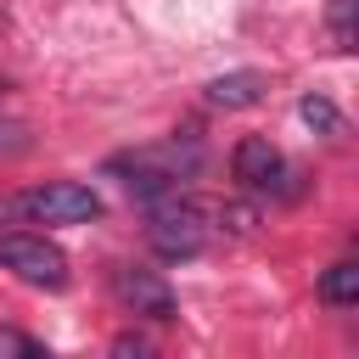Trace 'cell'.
Returning <instances> with one entry per match:
<instances>
[{"instance_id":"obj_1","label":"cell","mask_w":359,"mask_h":359,"mask_svg":"<svg viewBox=\"0 0 359 359\" xmlns=\"http://www.w3.org/2000/svg\"><path fill=\"white\" fill-rule=\"evenodd\" d=\"M219 236V219H213V202H196L185 191H168L157 202H146V241L157 258L168 264H185V258H202Z\"/></svg>"},{"instance_id":"obj_2","label":"cell","mask_w":359,"mask_h":359,"mask_svg":"<svg viewBox=\"0 0 359 359\" xmlns=\"http://www.w3.org/2000/svg\"><path fill=\"white\" fill-rule=\"evenodd\" d=\"M196 168H202V140L196 135H174L163 146H140V151L112 157V174H123L129 196H140V202H157V196L180 191L185 180H196Z\"/></svg>"},{"instance_id":"obj_3","label":"cell","mask_w":359,"mask_h":359,"mask_svg":"<svg viewBox=\"0 0 359 359\" xmlns=\"http://www.w3.org/2000/svg\"><path fill=\"white\" fill-rule=\"evenodd\" d=\"M95 213H101V196L79 180L28 185V191H11L0 202V224H90Z\"/></svg>"},{"instance_id":"obj_4","label":"cell","mask_w":359,"mask_h":359,"mask_svg":"<svg viewBox=\"0 0 359 359\" xmlns=\"http://www.w3.org/2000/svg\"><path fill=\"white\" fill-rule=\"evenodd\" d=\"M230 180H236L241 191H252V196H280V202L297 196V168L280 157V146H275L269 135L236 140V151H230Z\"/></svg>"},{"instance_id":"obj_5","label":"cell","mask_w":359,"mask_h":359,"mask_svg":"<svg viewBox=\"0 0 359 359\" xmlns=\"http://www.w3.org/2000/svg\"><path fill=\"white\" fill-rule=\"evenodd\" d=\"M0 269H11L22 286H39V292L67 286V252L39 230H6L0 236Z\"/></svg>"},{"instance_id":"obj_6","label":"cell","mask_w":359,"mask_h":359,"mask_svg":"<svg viewBox=\"0 0 359 359\" xmlns=\"http://www.w3.org/2000/svg\"><path fill=\"white\" fill-rule=\"evenodd\" d=\"M112 292H118V303H123L129 314H146V320H157V325L180 320V297H174V286H168L157 269L118 264V269H112Z\"/></svg>"},{"instance_id":"obj_7","label":"cell","mask_w":359,"mask_h":359,"mask_svg":"<svg viewBox=\"0 0 359 359\" xmlns=\"http://www.w3.org/2000/svg\"><path fill=\"white\" fill-rule=\"evenodd\" d=\"M264 73H252V67H241V73H219L208 90H202V101L208 107H219V112H241V107H258L264 101Z\"/></svg>"},{"instance_id":"obj_8","label":"cell","mask_w":359,"mask_h":359,"mask_svg":"<svg viewBox=\"0 0 359 359\" xmlns=\"http://www.w3.org/2000/svg\"><path fill=\"white\" fill-rule=\"evenodd\" d=\"M320 303H331V309H353L359 303V264L353 258H342V264H331L320 275Z\"/></svg>"},{"instance_id":"obj_9","label":"cell","mask_w":359,"mask_h":359,"mask_svg":"<svg viewBox=\"0 0 359 359\" xmlns=\"http://www.w3.org/2000/svg\"><path fill=\"white\" fill-rule=\"evenodd\" d=\"M297 112H303L309 129H320V135H342V112H337V101H325V95H303Z\"/></svg>"},{"instance_id":"obj_10","label":"cell","mask_w":359,"mask_h":359,"mask_svg":"<svg viewBox=\"0 0 359 359\" xmlns=\"http://www.w3.org/2000/svg\"><path fill=\"white\" fill-rule=\"evenodd\" d=\"M353 6L359 0H331V11H325V28H331V50H353Z\"/></svg>"},{"instance_id":"obj_11","label":"cell","mask_w":359,"mask_h":359,"mask_svg":"<svg viewBox=\"0 0 359 359\" xmlns=\"http://www.w3.org/2000/svg\"><path fill=\"white\" fill-rule=\"evenodd\" d=\"M0 359H45V342H39V337H28V331L0 325Z\"/></svg>"},{"instance_id":"obj_12","label":"cell","mask_w":359,"mask_h":359,"mask_svg":"<svg viewBox=\"0 0 359 359\" xmlns=\"http://www.w3.org/2000/svg\"><path fill=\"white\" fill-rule=\"evenodd\" d=\"M17 151H28V123L0 118V157H17Z\"/></svg>"},{"instance_id":"obj_13","label":"cell","mask_w":359,"mask_h":359,"mask_svg":"<svg viewBox=\"0 0 359 359\" xmlns=\"http://www.w3.org/2000/svg\"><path fill=\"white\" fill-rule=\"evenodd\" d=\"M112 353H146V342H140V337H118V342H112Z\"/></svg>"}]
</instances>
